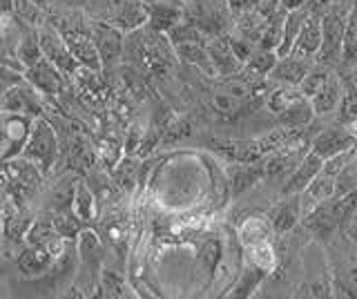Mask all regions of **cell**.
Instances as JSON below:
<instances>
[{
  "instance_id": "cell-1",
  "label": "cell",
  "mask_w": 357,
  "mask_h": 299,
  "mask_svg": "<svg viewBox=\"0 0 357 299\" xmlns=\"http://www.w3.org/2000/svg\"><path fill=\"white\" fill-rule=\"evenodd\" d=\"M59 137H56V130L52 128V123L47 118L36 116L31 121V128H29V135L25 146L20 150V157L27 159L31 165H36L38 172L45 176L47 174L56 161H59Z\"/></svg>"
},
{
  "instance_id": "cell-2",
  "label": "cell",
  "mask_w": 357,
  "mask_h": 299,
  "mask_svg": "<svg viewBox=\"0 0 357 299\" xmlns=\"http://www.w3.org/2000/svg\"><path fill=\"white\" fill-rule=\"evenodd\" d=\"M183 18L190 20L195 27H199L208 38L228 34L234 20L226 0H188L183 9Z\"/></svg>"
},
{
  "instance_id": "cell-3",
  "label": "cell",
  "mask_w": 357,
  "mask_h": 299,
  "mask_svg": "<svg viewBox=\"0 0 357 299\" xmlns=\"http://www.w3.org/2000/svg\"><path fill=\"white\" fill-rule=\"evenodd\" d=\"M0 179H3V185H7V194L27 201L40 187L43 174L36 165H31L18 154V157H11L0 163Z\"/></svg>"
},
{
  "instance_id": "cell-4",
  "label": "cell",
  "mask_w": 357,
  "mask_h": 299,
  "mask_svg": "<svg viewBox=\"0 0 357 299\" xmlns=\"http://www.w3.org/2000/svg\"><path fill=\"white\" fill-rule=\"evenodd\" d=\"M63 248H65V239H56L52 243H43V246L25 243V248H22L16 257L18 270L25 277H40L52 268L56 259L61 257Z\"/></svg>"
},
{
  "instance_id": "cell-5",
  "label": "cell",
  "mask_w": 357,
  "mask_h": 299,
  "mask_svg": "<svg viewBox=\"0 0 357 299\" xmlns=\"http://www.w3.org/2000/svg\"><path fill=\"white\" fill-rule=\"evenodd\" d=\"M31 121L33 118H29V114L5 112V109H0V163L16 157L11 146L20 154L22 146H25V141H27Z\"/></svg>"
},
{
  "instance_id": "cell-6",
  "label": "cell",
  "mask_w": 357,
  "mask_h": 299,
  "mask_svg": "<svg viewBox=\"0 0 357 299\" xmlns=\"http://www.w3.org/2000/svg\"><path fill=\"white\" fill-rule=\"evenodd\" d=\"M31 221L33 213L27 208V204L22 199L7 194L3 210H0V232H3V239L9 243L25 241V232L29 230Z\"/></svg>"
},
{
  "instance_id": "cell-7",
  "label": "cell",
  "mask_w": 357,
  "mask_h": 299,
  "mask_svg": "<svg viewBox=\"0 0 357 299\" xmlns=\"http://www.w3.org/2000/svg\"><path fill=\"white\" fill-rule=\"evenodd\" d=\"M36 36H38V45L43 52V59H47L52 65H56L63 74H76L78 63L72 56L70 47L65 45V40L61 36V31L54 25L45 23L40 27H36Z\"/></svg>"
},
{
  "instance_id": "cell-8",
  "label": "cell",
  "mask_w": 357,
  "mask_h": 299,
  "mask_svg": "<svg viewBox=\"0 0 357 299\" xmlns=\"http://www.w3.org/2000/svg\"><path fill=\"white\" fill-rule=\"evenodd\" d=\"M344 18L342 12H326L321 16V45L315 54V61L321 65H333L342 61V40H344Z\"/></svg>"
},
{
  "instance_id": "cell-9",
  "label": "cell",
  "mask_w": 357,
  "mask_h": 299,
  "mask_svg": "<svg viewBox=\"0 0 357 299\" xmlns=\"http://www.w3.org/2000/svg\"><path fill=\"white\" fill-rule=\"evenodd\" d=\"M59 31H61V36L65 40V45L70 47L72 56L76 59L78 68L92 70V72L103 70L98 49L94 45L92 36H89V25L87 27H74V29H59Z\"/></svg>"
},
{
  "instance_id": "cell-10",
  "label": "cell",
  "mask_w": 357,
  "mask_h": 299,
  "mask_svg": "<svg viewBox=\"0 0 357 299\" xmlns=\"http://www.w3.org/2000/svg\"><path fill=\"white\" fill-rule=\"evenodd\" d=\"M89 36H92V40H94L100 63L103 65H109V63H114L123 56V45H126L123 36L126 34L119 31L116 27H112L109 23H105V20L89 18Z\"/></svg>"
},
{
  "instance_id": "cell-11",
  "label": "cell",
  "mask_w": 357,
  "mask_h": 299,
  "mask_svg": "<svg viewBox=\"0 0 357 299\" xmlns=\"http://www.w3.org/2000/svg\"><path fill=\"white\" fill-rule=\"evenodd\" d=\"M357 148V137L349 128H331L326 132H319V135L310 141V152H315L319 159L328 161L333 157L344 152H351Z\"/></svg>"
},
{
  "instance_id": "cell-12",
  "label": "cell",
  "mask_w": 357,
  "mask_h": 299,
  "mask_svg": "<svg viewBox=\"0 0 357 299\" xmlns=\"http://www.w3.org/2000/svg\"><path fill=\"white\" fill-rule=\"evenodd\" d=\"M107 23L123 34L137 31L148 23V5L141 3V0H114Z\"/></svg>"
},
{
  "instance_id": "cell-13",
  "label": "cell",
  "mask_w": 357,
  "mask_h": 299,
  "mask_svg": "<svg viewBox=\"0 0 357 299\" xmlns=\"http://www.w3.org/2000/svg\"><path fill=\"white\" fill-rule=\"evenodd\" d=\"M319 45H321V14L317 12V7L310 5L293 47H290V54L299 59H315Z\"/></svg>"
},
{
  "instance_id": "cell-14",
  "label": "cell",
  "mask_w": 357,
  "mask_h": 299,
  "mask_svg": "<svg viewBox=\"0 0 357 299\" xmlns=\"http://www.w3.org/2000/svg\"><path fill=\"white\" fill-rule=\"evenodd\" d=\"M22 76H25V81L33 90H38L43 96H56V94H61L65 87V74L56 68V65H52L47 59H40L36 65L27 68L22 72Z\"/></svg>"
},
{
  "instance_id": "cell-15",
  "label": "cell",
  "mask_w": 357,
  "mask_h": 299,
  "mask_svg": "<svg viewBox=\"0 0 357 299\" xmlns=\"http://www.w3.org/2000/svg\"><path fill=\"white\" fill-rule=\"evenodd\" d=\"M206 47H208V56H210V63H212V70H215V76H223V79H228V76H237L243 70V63L234 56V52L230 47L228 34L210 36L208 43H206Z\"/></svg>"
},
{
  "instance_id": "cell-16",
  "label": "cell",
  "mask_w": 357,
  "mask_h": 299,
  "mask_svg": "<svg viewBox=\"0 0 357 299\" xmlns=\"http://www.w3.org/2000/svg\"><path fill=\"white\" fill-rule=\"evenodd\" d=\"M0 109L38 116L43 109L40 92L33 90L31 85H11L9 90L0 96Z\"/></svg>"
},
{
  "instance_id": "cell-17",
  "label": "cell",
  "mask_w": 357,
  "mask_h": 299,
  "mask_svg": "<svg viewBox=\"0 0 357 299\" xmlns=\"http://www.w3.org/2000/svg\"><path fill=\"white\" fill-rule=\"evenodd\" d=\"M321 168H324V159H319L315 152H310V148H308V152L304 154V159H301L297 165H295V170H293V174H290V179L286 181V185H284V194L288 197V194H299V192H304V187L315 179V176L321 172Z\"/></svg>"
},
{
  "instance_id": "cell-18",
  "label": "cell",
  "mask_w": 357,
  "mask_h": 299,
  "mask_svg": "<svg viewBox=\"0 0 357 299\" xmlns=\"http://www.w3.org/2000/svg\"><path fill=\"white\" fill-rule=\"evenodd\" d=\"M335 194H337V179H335V174L321 170L315 179L304 187V192H299L301 213H308L312 206L326 201V199H331Z\"/></svg>"
},
{
  "instance_id": "cell-19",
  "label": "cell",
  "mask_w": 357,
  "mask_h": 299,
  "mask_svg": "<svg viewBox=\"0 0 357 299\" xmlns=\"http://www.w3.org/2000/svg\"><path fill=\"white\" fill-rule=\"evenodd\" d=\"M312 68L310 59H299V56H293V54H288V56H282L277 59L273 72L268 74L273 81H277L279 85H293L297 87L301 83V79L308 74V70Z\"/></svg>"
},
{
  "instance_id": "cell-20",
  "label": "cell",
  "mask_w": 357,
  "mask_h": 299,
  "mask_svg": "<svg viewBox=\"0 0 357 299\" xmlns=\"http://www.w3.org/2000/svg\"><path fill=\"white\" fill-rule=\"evenodd\" d=\"M183 9L185 7L163 3V0L152 3L148 5V23H145V27L152 31H159V34H167L178 20H183Z\"/></svg>"
},
{
  "instance_id": "cell-21",
  "label": "cell",
  "mask_w": 357,
  "mask_h": 299,
  "mask_svg": "<svg viewBox=\"0 0 357 299\" xmlns=\"http://www.w3.org/2000/svg\"><path fill=\"white\" fill-rule=\"evenodd\" d=\"M268 219H271V226H273V230L277 232V235H284V232L293 230L297 226V221L301 219V199H299V194H293L290 199H286V201L277 204Z\"/></svg>"
},
{
  "instance_id": "cell-22",
  "label": "cell",
  "mask_w": 357,
  "mask_h": 299,
  "mask_svg": "<svg viewBox=\"0 0 357 299\" xmlns=\"http://www.w3.org/2000/svg\"><path fill=\"white\" fill-rule=\"evenodd\" d=\"M342 92H344V85L340 81V76L333 72L328 76V81L324 83L321 90L312 98H308L310 105H312V112L319 114V116L328 114V112H335L337 105H340V101H342Z\"/></svg>"
},
{
  "instance_id": "cell-23",
  "label": "cell",
  "mask_w": 357,
  "mask_h": 299,
  "mask_svg": "<svg viewBox=\"0 0 357 299\" xmlns=\"http://www.w3.org/2000/svg\"><path fill=\"white\" fill-rule=\"evenodd\" d=\"M277 116H279V123H282L286 130H301L310 123L315 112H312V105H310L308 98L304 94H299Z\"/></svg>"
},
{
  "instance_id": "cell-24",
  "label": "cell",
  "mask_w": 357,
  "mask_h": 299,
  "mask_svg": "<svg viewBox=\"0 0 357 299\" xmlns=\"http://www.w3.org/2000/svg\"><path fill=\"white\" fill-rule=\"evenodd\" d=\"M346 68L357 65V0L351 5L344 18V40H342V61Z\"/></svg>"
},
{
  "instance_id": "cell-25",
  "label": "cell",
  "mask_w": 357,
  "mask_h": 299,
  "mask_svg": "<svg viewBox=\"0 0 357 299\" xmlns=\"http://www.w3.org/2000/svg\"><path fill=\"white\" fill-rule=\"evenodd\" d=\"M266 176L264 172V159L255 161V163H239L237 168H232L230 174V185H232V194L237 197L241 192H245L248 187H252L257 181Z\"/></svg>"
},
{
  "instance_id": "cell-26",
  "label": "cell",
  "mask_w": 357,
  "mask_h": 299,
  "mask_svg": "<svg viewBox=\"0 0 357 299\" xmlns=\"http://www.w3.org/2000/svg\"><path fill=\"white\" fill-rule=\"evenodd\" d=\"M72 210L83 224H92L96 219V197L89 190V185L85 181L74 183V197H72Z\"/></svg>"
},
{
  "instance_id": "cell-27",
  "label": "cell",
  "mask_w": 357,
  "mask_h": 299,
  "mask_svg": "<svg viewBox=\"0 0 357 299\" xmlns=\"http://www.w3.org/2000/svg\"><path fill=\"white\" fill-rule=\"evenodd\" d=\"M206 43H183V45H174L172 49H174L176 59H181L183 63H190V65H195V68H199L201 72L215 76V70H212Z\"/></svg>"
},
{
  "instance_id": "cell-28",
  "label": "cell",
  "mask_w": 357,
  "mask_h": 299,
  "mask_svg": "<svg viewBox=\"0 0 357 299\" xmlns=\"http://www.w3.org/2000/svg\"><path fill=\"white\" fill-rule=\"evenodd\" d=\"M14 56L16 61L22 65V70L31 68L43 59V52L38 45V36H36V29L33 27H25V34H22L16 43V49H14Z\"/></svg>"
},
{
  "instance_id": "cell-29",
  "label": "cell",
  "mask_w": 357,
  "mask_h": 299,
  "mask_svg": "<svg viewBox=\"0 0 357 299\" xmlns=\"http://www.w3.org/2000/svg\"><path fill=\"white\" fill-rule=\"evenodd\" d=\"M52 221H54V230L56 235L61 239L70 241V239H76L78 232L85 228V224L81 219L76 217V213L72 208H63V210H52Z\"/></svg>"
},
{
  "instance_id": "cell-30",
  "label": "cell",
  "mask_w": 357,
  "mask_h": 299,
  "mask_svg": "<svg viewBox=\"0 0 357 299\" xmlns=\"http://www.w3.org/2000/svg\"><path fill=\"white\" fill-rule=\"evenodd\" d=\"M277 52L273 49H259L257 47L252 54H250V59L243 63V74L245 76H252V79H264V76H268L273 72L275 68V63H277Z\"/></svg>"
},
{
  "instance_id": "cell-31",
  "label": "cell",
  "mask_w": 357,
  "mask_h": 299,
  "mask_svg": "<svg viewBox=\"0 0 357 299\" xmlns=\"http://www.w3.org/2000/svg\"><path fill=\"white\" fill-rule=\"evenodd\" d=\"M56 239H61L54 230V221H52V213L33 217L29 230L25 232V241L22 243H31V246H43V243H52Z\"/></svg>"
},
{
  "instance_id": "cell-32",
  "label": "cell",
  "mask_w": 357,
  "mask_h": 299,
  "mask_svg": "<svg viewBox=\"0 0 357 299\" xmlns=\"http://www.w3.org/2000/svg\"><path fill=\"white\" fill-rule=\"evenodd\" d=\"M114 181L121 190L132 192L134 190V183H137V176H139V161L134 154H126L123 159H119L114 165Z\"/></svg>"
},
{
  "instance_id": "cell-33",
  "label": "cell",
  "mask_w": 357,
  "mask_h": 299,
  "mask_svg": "<svg viewBox=\"0 0 357 299\" xmlns=\"http://www.w3.org/2000/svg\"><path fill=\"white\" fill-rule=\"evenodd\" d=\"M340 123L344 128H349L353 135L357 137V87L349 83L342 92V101H340Z\"/></svg>"
},
{
  "instance_id": "cell-34",
  "label": "cell",
  "mask_w": 357,
  "mask_h": 299,
  "mask_svg": "<svg viewBox=\"0 0 357 299\" xmlns=\"http://www.w3.org/2000/svg\"><path fill=\"white\" fill-rule=\"evenodd\" d=\"M14 16L27 27H40L47 23V9L38 7L31 0H14Z\"/></svg>"
},
{
  "instance_id": "cell-35",
  "label": "cell",
  "mask_w": 357,
  "mask_h": 299,
  "mask_svg": "<svg viewBox=\"0 0 357 299\" xmlns=\"http://www.w3.org/2000/svg\"><path fill=\"white\" fill-rule=\"evenodd\" d=\"M333 74V70L328 68V65H321V63H317V65H312V68L308 70V74L301 79V83L297 85L299 87V92L304 94L306 98H312L315 96L321 87H324V83L328 81V76Z\"/></svg>"
},
{
  "instance_id": "cell-36",
  "label": "cell",
  "mask_w": 357,
  "mask_h": 299,
  "mask_svg": "<svg viewBox=\"0 0 357 299\" xmlns=\"http://www.w3.org/2000/svg\"><path fill=\"white\" fill-rule=\"evenodd\" d=\"M167 40H170V45H183V43H206L208 36L201 31L199 27H195L190 20H178V23L167 31Z\"/></svg>"
},
{
  "instance_id": "cell-37",
  "label": "cell",
  "mask_w": 357,
  "mask_h": 299,
  "mask_svg": "<svg viewBox=\"0 0 357 299\" xmlns=\"http://www.w3.org/2000/svg\"><path fill=\"white\" fill-rule=\"evenodd\" d=\"M266 273H268V270L259 268V266L250 261L248 266H245V270L241 273L237 286H234L232 297H250V295L257 291V286L261 284V279L266 277Z\"/></svg>"
},
{
  "instance_id": "cell-38",
  "label": "cell",
  "mask_w": 357,
  "mask_h": 299,
  "mask_svg": "<svg viewBox=\"0 0 357 299\" xmlns=\"http://www.w3.org/2000/svg\"><path fill=\"white\" fill-rule=\"evenodd\" d=\"M130 288L123 277L114 270H100L98 275V295L100 297H130Z\"/></svg>"
},
{
  "instance_id": "cell-39",
  "label": "cell",
  "mask_w": 357,
  "mask_h": 299,
  "mask_svg": "<svg viewBox=\"0 0 357 299\" xmlns=\"http://www.w3.org/2000/svg\"><path fill=\"white\" fill-rule=\"evenodd\" d=\"M241 105L243 101H239V98H234L226 92H219L212 98V107H215L219 114H226V116H234L241 109Z\"/></svg>"
},
{
  "instance_id": "cell-40",
  "label": "cell",
  "mask_w": 357,
  "mask_h": 299,
  "mask_svg": "<svg viewBox=\"0 0 357 299\" xmlns=\"http://www.w3.org/2000/svg\"><path fill=\"white\" fill-rule=\"evenodd\" d=\"M112 3H114V0H85L83 12H85L87 18L105 20V23H107L109 12H112Z\"/></svg>"
},
{
  "instance_id": "cell-41",
  "label": "cell",
  "mask_w": 357,
  "mask_h": 299,
  "mask_svg": "<svg viewBox=\"0 0 357 299\" xmlns=\"http://www.w3.org/2000/svg\"><path fill=\"white\" fill-rule=\"evenodd\" d=\"M257 3H259V0H226V5H228V9H230V14H232L234 18L241 16V14L252 12V9L257 7Z\"/></svg>"
},
{
  "instance_id": "cell-42",
  "label": "cell",
  "mask_w": 357,
  "mask_h": 299,
  "mask_svg": "<svg viewBox=\"0 0 357 299\" xmlns=\"http://www.w3.org/2000/svg\"><path fill=\"white\" fill-rule=\"evenodd\" d=\"M284 12H297V9H306L310 5V0H279Z\"/></svg>"
},
{
  "instance_id": "cell-43",
  "label": "cell",
  "mask_w": 357,
  "mask_h": 299,
  "mask_svg": "<svg viewBox=\"0 0 357 299\" xmlns=\"http://www.w3.org/2000/svg\"><path fill=\"white\" fill-rule=\"evenodd\" d=\"M349 235H351V239L357 243V208L351 213V217H349Z\"/></svg>"
},
{
  "instance_id": "cell-44",
  "label": "cell",
  "mask_w": 357,
  "mask_h": 299,
  "mask_svg": "<svg viewBox=\"0 0 357 299\" xmlns=\"http://www.w3.org/2000/svg\"><path fill=\"white\" fill-rule=\"evenodd\" d=\"M54 3L61 7H67V9H83L85 0H54Z\"/></svg>"
},
{
  "instance_id": "cell-45",
  "label": "cell",
  "mask_w": 357,
  "mask_h": 299,
  "mask_svg": "<svg viewBox=\"0 0 357 299\" xmlns=\"http://www.w3.org/2000/svg\"><path fill=\"white\" fill-rule=\"evenodd\" d=\"M14 14V0H0V16Z\"/></svg>"
},
{
  "instance_id": "cell-46",
  "label": "cell",
  "mask_w": 357,
  "mask_h": 299,
  "mask_svg": "<svg viewBox=\"0 0 357 299\" xmlns=\"http://www.w3.org/2000/svg\"><path fill=\"white\" fill-rule=\"evenodd\" d=\"M31 3H36V5H38V7H43V9H47V12H50V9H52L54 5H56L54 0H31Z\"/></svg>"
},
{
  "instance_id": "cell-47",
  "label": "cell",
  "mask_w": 357,
  "mask_h": 299,
  "mask_svg": "<svg viewBox=\"0 0 357 299\" xmlns=\"http://www.w3.org/2000/svg\"><path fill=\"white\" fill-rule=\"evenodd\" d=\"M0 74H16V72H11V70H7V68H0Z\"/></svg>"
},
{
  "instance_id": "cell-48",
  "label": "cell",
  "mask_w": 357,
  "mask_h": 299,
  "mask_svg": "<svg viewBox=\"0 0 357 299\" xmlns=\"http://www.w3.org/2000/svg\"><path fill=\"white\" fill-rule=\"evenodd\" d=\"M141 3H145V5H152V3H159V0H141Z\"/></svg>"
},
{
  "instance_id": "cell-49",
  "label": "cell",
  "mask_w": 357,
  "mask_h": 299,
  "mask_svg": "<svg viewBox=\"0 0 357 299\" xmlns=\"http://www.w3.org/2000/svg\"><path fill=\"white\" fill-rule=\"evenodd\" d=\"M355 161H357V148H355Z\"/></svg>"
},
{
  "instance_id": "cell-50",
  "label": "cell",
  "mask_w": 357,
  "mask_h": 299,
  "mask_svg": "<svg viewBox=\"0 0 357 299\" xmlns=\"http://www.w3.org/2000/svg\"><path fill=\"white\" fill-rule=\"evenodd\" d=\"M0 237H3V232H0Z\"/></svg>"
}]
</instances>
